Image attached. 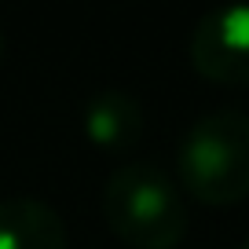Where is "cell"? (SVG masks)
I'll list each match as a JSON object with an SVG mask.
<instances>
[{"label":"cell","instance_id":"obj_1","mask_svg":"<svg viewBox=\"0 0 249 249\" xmlns=\"http://www.w3.org/2000/svg\"><path fill=\"white\" fill-rule=\"evenodd\" d=\"M176 179L205 205L249 198V114L213 110L187 128L176 154Z\"/></svg>","mask_w":249,"mask_h":249},{"label":"cell","instance_id":"obj_2","mask_svg":"<svg viewBox=\"0 0 249 249\" xmlns=\"http://www.w3.org/2000/svg\"><path fill=\"white\" fill-rule=\"evenodd\" d=\"M110 231L132 249H176L187 234V205L179 183L158 165H124L103 191Z\"/></svg>","mask_w":249,"mask_h":249},{"label":"cell","instance_id":"obj_3","mask_svg":"<svg viewBox=\"0 0 249 249\" xmlns=\"http://www.w3.org/2000/svg\"><path fill=\"white\" fill-rule=\"evenodd\" d=\"M191 62L209 81L249 85V4L209 11L191 37Z\"/></svg>","mask_w":249,"mask_h":249},{"label":"cell","instance_id":"obj_4","mask_svg":"<svg viewBox=\"0 0 249 249\" xmlns=\"http://www.w3.org/2000/svg\"><path fill=\"white\" fill-rule=\"evenodd\" d=\"M81 124H85V136L92 147L121 154V150H128L143 136V107L128 92L107 88L95 99H88Z\"/></svg>","mask_w":249,"mask_h":249},{"label":"cell","instance_id":"obj_5","mask_svg":"<svg viewBox=\"0 0 249 249\" xmlns=\"http://www.w3.org/2000/svg\"><path fill=\"white\" fill-rule=\"evenodd\" d=\"M0 249H66L62 216L40 198L0 202Z\"/></svg>","mask_w":249,"mask_h":249},{"label":"cell","instance_id":"obj_6","mask_svg":"<svg viewBox=\"0 0 249 249\" xmlns=\"http://www.w3.org/2000/svg\"><path fill=\"white\" fill-rule=\"evenodd\" d=\"M238 249H249V238H246V242H242V246H238Z\"/></svg>","mask_w":249,"mask_h":249}]
</instances>
